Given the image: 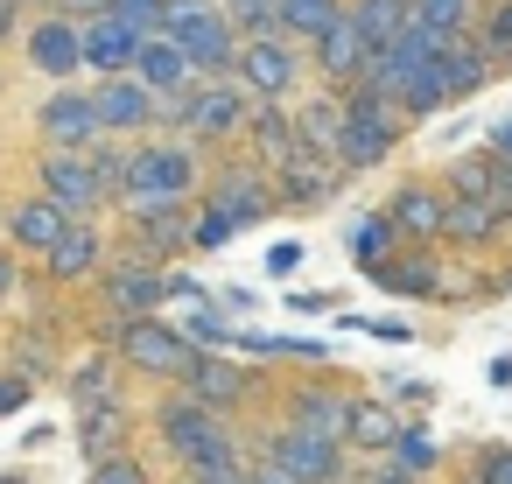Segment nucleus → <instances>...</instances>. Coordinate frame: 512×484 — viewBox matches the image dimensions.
<instances>
[{
	"instance_id": "f257e3e1",
	"label": "nucleus",
	"mask_w": 512,
	"mask_h": 484,
	"mask_svg": "<svg viewBox=\"0 0 512 484\" xmlns=\"http://www.w3.org/2000/svg\"><path fill=\"white\" fill-rule=\"evenodd\" d=\"M169 43L190 57V71H211V78L239 71V29L211 0H169Z\"/></svg>"
},
{
	"instance_id": "f03ea898",
	"label": "nucleus",
	"mask_w": 512,
	"mask_h": 484,
	"mask_svg": "<svg viewBox=\"0 0 512 484\" xmlns=\"http://www.w3.org/2000/svg\"><path fill=\"white\" fill-rule=\"evenodd\" d=\"M190 183H197L190 148H183V141H148V148L127 155V183H120V197H127L134 211H155V204H183Z\"/></svg>"
},
{
	"instance_id": "7ed1b4c3",
	"label": "nucleus",
	"mask_w": 512,
	"mask_h": 484,
	"mask_svg": "<svg viewBox=\"0 0 512 484\" xmlns=\"http://www.w3.org/2000/svg\"><path fill=\"white\" fill-rule=\"evenodd\" d=\"M400 141V106H386L379 92H344V148H337V169H379Z\"/></svg>"
},
{
	"instance_id": "20e7f679",
	"label": "nucleus",
	"mask_w": 512,
	"mask_h": 484,
	"mask_svg": "<svg viewBox=\"0 0 512 484\" xmlns=\"http://www.w3.org/2000/svg\"><path fill=\"white\" fill-rule=\"evenodd\" d=\"M169 120L183 127V134H197V141H232V134H246V85L239 78H211V85H190L183 99H169Z\"/></svg>"
},
{
	"instance_id": "39448f33",
	"label": "nucleus",
	"mask_w": 512,
	"mask_h": 484,
	"mask_svg": "<svg viewBox=\"0 0 512 484\" xmlns=\"http://www.w3.org/2000/svg\"><path fill=\"white\" fill-rule=\"evenodd\" d=\"M120 358L134 365V372H155V379H190V365L204 358L176 323H162V316H141V323H127L120 330Z\"/></svg>"
},
{
	"instance_id": "423d86ee",
	"label": "nucleus",
	"mask_w": 512,
	"mask_h": 484,
	"mask_svg": "<svg viewBox=\"0 0 512 484\" xmlns=\"http://www.w3.org/2000/svg\"><path fill=\"white\" fill-rule=\"evenodd\" d=\"M155 428H162V442L183 456V470H190V463H204V456L239 449V442H232V428H225V414H211V407H197V400H169V407L155 414Z\"/></svg>"
},
{
	"instance_id": "0eeeda50",
	"label": "nucleus",
	"mask_w": 512,
	"mask_h": 484,
	"mask_svg": "<svg viewBox=\"0 0 512 484\" xmlns=\"http://www.w3.org/2000/svg\"><path fill=\"white\" fill-rule=\"evenodd\" d=\"M295 78H302V57H295V43H288V36L239 43V85H246L260 106H274V99H281Z\"/></svg>"
},
{
	"instance_id": "6e6552de",
	"label": "nucleus",
	"mask_w": 512,
	"mask_h": 484,
	"mask_svg": "<svg viewBox=\"0 0 512 484\" xmlns=\"http://www.w3.org/2000/svg\"><path fill=\"white\" fill-rule=\"evenodd\" d=\"M43 197L57 204V211H71L78 225L106 204V183H99V169H92V155H43Z\"/></svg>"
},
{
	"instance_id": "1a4fd4ad",
	"label": "nucleus",
	"mask_w": 512,
	"mask_h": 484,
	"mask_svg": "<svg viewBox=\"0 0 512 484\" xmlns=\"http://www.w3.org/2000/svg\"><path fill=\"white\" fill-rule=\"evenodd\" d=\"M43 141H50V155H85V148H99V141H106L99 106H92L85 92H57V99L43 106Z\"/></svg>"
},
{
	"instance_id": "9d476101",
	"label": "nucleus",
	"mask_w": 512,
	"mask_h": 484,
	"mask_svg": "<svg viewBox=\"0 0 512 484\" xmlns=\"http://www.w3.org/2000/svg\"><path fill=\"white\" fill-rule=\"evenodd\" d=\"M267 456H274L295 484H337V477H344V442H316V435H302V428H281V435L267 442Z\"/></svg>"
},
{
	"instance_id": "9b49d317",
	"label": "nucleus",
	"mask_w": 512,
	"mask_h": 484,
	"mask_svg": "<svg viewBox=\"0 0 512 484\" xmlns=\"http://www.w3.org/2000/svg\"><path fill=\"white\" fill-rule=\"evenodd\" d=\"M162 295H169V267H148V260H120L113 274H106V302L127 316V323H141V316H155L162 309Z\"/></svg>"
},
{
	"instance_id": "f8f14e48",
	"label": "nucleus",
	"mask_w": 512,
	"mask_h": 484,
	"mask_svg": "<svg viewBox=\"0 0 512 484\" xmlns=\"http://www.w3.org/2000/svg\"><path fill=\"white\" fill-rule=\"evenodd\" d=\"M78 43H85V71H99V85H106V78H127V71H134V50H141V36H134L120 15L85 22Z\"/></svg>"
},
{
	"instance_id": "ddd939ff",
	"label": "nucleus",
	"mask_w": 512,
	"mask_h": 484,
	"mask_svg": "<svg viewBox=\"0 0 512 484\" xmlns=\"http://www.w3.org/2000/svg\"><path fill=\"white\" fill-rule=\"evenodd\" d=\"M92 106H99V127H106V134H141V127L162 120V113H155V92H148L141 78H106V85L92 92Z\"/></svg>"
},
{
	"instance_id": "4468645a",
	"label": "nucleus",
	"mask_w": 512,
	"mask_h": 484,
	"mask_svg": "<svg viewBox=\"0 0 512 484\" xmlns=\"http://www.w3.org/2000/svg\"><path fill=\"white\" fill-rule=\"evenodd\" d=\"M211 204H218L232 225H260V218L274 211V183H267V169L239 162V169H225V176L211 183Z\"/></svg>"
},
{
	"instance_id": "2eb2a0df",
	"label": "nucleus",
	"mask_w": 512,
	"mask_h": 484,
	"mask_svg": "<svg viewBox=\"0 0 512 484\" xmlns=\"http://www.w3.org/2000/svg\"><path fill=\"white\" fill-rule=\"evenodd\" d=\"M288 428H302V435H316V442H344V428H351V393L295 386V400H288Z\"/></svg>"
},
{
	"instance_id": "dca6fc26",
	"label": "nucleus",
	"mask_w": 512,
	"mask_h": 484,
	"mask_svg": "<svg viewBox=\"0 0 512 484\" xmlns=\"http://www.w3.org/2000/svg\"><path fill=\"white\" fill-rule=\"evenodd\" d=\"M372 57H379V50H372V43L358 36V22H351V15H344V22H337V29H330V36L316 43V64H323V78H330V85H351V92L365 85Z\"/></svg>"
},
{
	"instance_id": "f3484780",
	"label": "nucleus",
	"mask_w": 512,
	"mask_h": 484,
	"mask_svg": "<svg viewBox=\"0 0 512 484\" xmlns=\"http://www.w3.org/2000/svg\"><path fill=\"white\" fill-rule=\"evenodd\" d=\"M134 78L155 92V99H183L190 85H197V71H190V57L169 43V36H148L141 50H134Z\"/></svg>"
},
{
	"instance_id": "a211bd4d",
	"label": "nucleus",
	"mask_w": 512,
	"mask_h": 484,
	"mask_svg": "<svg viewBox=\"0 0 512 484\" xmlns=\"http://www.w3.org/2000/svg\"><path fill=\"white\" fill-rule=\"evenodd\" d=\"M183 400H197V407H211V414H232V407L246 400V372H239L232 358L204 351V358L190 365V379H183Z\"/></svg>"
},
{
	"instance_id": "6ab92c4d",
	"label": "nucleus",
	"mask_w": 512,
	"mask_h": 484,
	"mask_svg": "<svg viewBox=\"0 0 512 484\" xmlns=\"http://www.w3.org/2000/svg\"><path fill=\"white\" fill-rule=\"evenodd\" d=\"M337 162L330 155H309V148H295L281 169H274V197H288V204H323L330 190H337Z\"/></svg>"
},
{
	"instance_id": "aec40b11",
	"label": "nucleus",
	"mask_w": 512,
	"mask_h": 484,
	"mask_svg": "<svg viewBox=\"0 0 512 484\" xmlns=\"http://www.w3.org/2000/svg\"><path fill=\"white\" fill-rule=\"evenodd\" d=\"M71 225H78V218H71V211H57V204H50V197H29V204H15V218H8V239H15V246H29V253H43V260H50V253H57V246H64V232H71Z\"/></svg>"
},
{
	"instance_id": "412c9836",
	"label": "nucleus",
	"mask_w": 512,
	"mask_h": 484,
	"mask_svg": "<svg viewBox=\"0 0 512 484\" xmlns=\"http://www.w3.org/2000/svg\"><path fill=\"white\" fill-rule=\"evenodd\" d=\"M29 64H36L43 78H71V71L85 64V43H78V29H71L64 15L36 22V29H29Z\"/></svg>"
},
{
	"instance_id": "4be33fe9",
	"label": "nucleus",
	"mask_w": 512,
	"mask_h": 484,
	"mask_svg": "<svg viewBox=\"0 0 512 484\" xmlns=\"http://www.w3.org/2000/svg\"><path fill=\"white\" fill-rule=\"evenodd\" d=\"M295 134H302L309 155H330V162H337V148H344V99H337V92H316V99L295 113Z\"/></svg>"
},
{
	"instance_id": "5701e85b",
	"label": "nucleus",
	"mask_w": 512,
	"mask_h": 484,
	"mask_svg": "<svg viewBox=\"0 0 512 484\" xmlns=\"http://www.w3.org/2000/svg\"><path fill=\"white\" fill-rule=\"evenodd\" d=\"M386 218H393V232H400V239H435V232H442V218H449V197H435L428 183H407V190L393 197V211H386Z\"/></svg>"
},
{
	"instance_id": "b1692460",
	"label": "nucleus",
	"mask_w": 512,
	"mask_h": 484,
	"mask_svg": "<svg viewBox=\"0 0 512 484\" xmlns=\"http://www.w3.org/2000/svg\"><path fill=\"white\" fill-rule=\"evenodd\" d=\"M43 267H50V281H92V274L106 267V239H99V225H71L64 246H57Z\"/></svg>"
},
{
	"instance_id": "393cba45",
	"label": "nucleus",
	"mask_w": 512,
	"mask_h": 484,
	"mask_svg": "<svg viewBox=\"0 0 512 484\" xmlns=\"http://www.w3.org/2000/svg\"><path fill=\"white\" fill-rule=\"evenodd\" d=\"M344 15L358 22V36H365L372 50H386V43H400V36L414 29V0H351Z\"/></svg>"
},
{
	"instance_id": "a878e982",
	"label": "nucleus",
	"mask_w": 512,
	"mask_h": 484,
	"mask_svg": "<svg viewBox=\"0 0 512 484\" xmlns=\"http://www.w3.org/2000/svg\"><path fill=\"white\" fill-rule=\"evenodd\" d=\"M134 218H141V232H134V253H127V260H148V267H162L176 246H190V232H183L176 204H155V211H134Z\"/></svg>"
},
{
	"instance_id": "bb28decb",
	"label": "nucleus",
	"mask_w": 512,
	"mask_h": 484,
	"mask_svg": "<svg viewBox=\"0 0 512 484\" xmlns=\"http://www.w3.org/2000/svg\"><path fill=\"white\" fill-rule=\"evenodd\" d=\"M246 134H253V148H260V162H267V176L302 148V134H295V113H281V106H253V120H246Z\"/></svg>"
},
{
	"instance_id": "cd10ccee",
	"label": "nucleus",
	"mask_w": 512,
	"mask_h": 484,
	"mask_svg": "<svg viewBox=\"0 0 512 484\" xmlns=\"http://www.w3.org/2000/svg\"><path fill=\"white\" fill-rule=\"evenodd\" d=\"M344 22V0H281V36L288 43H323Z\"/></svg>"
},
{
	"instance_id": "c85d7f7f",
	"label": "nucleus",
	"mask_w": 512,
	"mask_h": 484,
	"mask_svg": "<svg viewBox=\"0 0 512 484\" xmlns=\"http://www.w3.org/2000/svg\"><path fill=\"white\" fill-rule=\"evenodd\" d=\"M484 71H491V57H484L470 36H463V43H449V50L435 57V78H442V92H449V99H470V92L484 85Z\"/></svg>"
},
{
	"instance_id": "c756f323",
	"label": "nucleus",
	"mask_w": 512,
	"mask_h": 484,
	"mask_svg": "<svg viewBox=\"0 0 512 484\" xmlns=\"http://www.w3.org/2000/svg\"><path fill=\"white\" fill-rule=\"evenodd\" d=\"M344 442H351V449H393V442H400L393 407H386V400H351V428H344Z\"/></svg>"
},
{
	"instance_id": "7c9ffc66",
	"label": "nucleus",
	"mask_w": 512,
	"mask_h": 484,
	"mask_svg": "<svg viewBox=\"0 0 512 484\" xmlns=\"http://www.w3.org/2000/svg\"><path fill=\"white\" fill-rule=\"evenodd\" d=\"M372 281L386 288V295H435V260L428 253H407V260H386V267H372Z\"/></svg>"
},
{
	"instance_id": "2f4dec72",
	"label": "nucleus",
	"mask_w": 512,
	"mask_h": 484,
	"mask_svg": "<svg viewBox=\"0 0 512 484\" xmlns=\"http://www.w3.org/2000/svg\"><path fill=\"white\" fill-rule=\"evenodd\" d=\"M414 29H428L435 43H463L470 36V0H414Z\"/></svg>"
},
{
	"instance_id": "473e14b6",
	"label": "nucleus",
	"mask_w": 512,
	"mask_h": 484,
	"mask_svg": "<svg viewBox=\"0 0 512 484\" xmlns=\"http://www.w3.org/2000/svg\"><path fill=\"white\" fill-rule=\"evenodd\" d=\"M442 232H449V239H463V246H484V239L498 232V204H477V197H449V218H442Z\"/></svg>"
},
{
	"instance_id": "72a5a7b5",
	"label": "nucleus",
	"mask_w": 512,
	"mask_h": 484,
	"mask_svg": "<svg viewBox=\"0 0 512 484\" xmlns=\"http://www.w3.org/2000/svg\"><path fill=\"white\" fill-rule=\"evenodd\" d=\"M85 456H92V463L127 456V414H120V407H92V414H85Z\"/></svg>"
},
{
	"instance_id": "f704fd0d",
	"label": "nucleus",
	"mask_w": 512,
	"mask_h": 484,
	"mask_svg": "<svg viewBox=\"0 0 512 484\" xmlns=\"http://www.w3.org/2000/svg\"><path fill=\"white\" fill-rule=\"evenodd\" d=\"M393 239H400V232H393V218H358V225H351V260L372 274V267H386V260H393Z\"/></svg>"
},
{
	"instance_id": "c9c22d12",
	"label": "nucleus",
	"mask_w": 512,
	"mask_h": 484,
	"mask_svg": "<svg viewBox=\"0 0 512 484\" xmlns=\"http://www.w3.org/2000/svg\"><path fill=\"white\" fill-rule=\"evenodd\" d=\"M442 463V449H435V435H421V428H400V442L386 449V470H400V477H428Z\"/></svg>"
},
{
	"instance_id": "e433bc0d",
	"label": "nucleus",
	"mask_w": 512,
	"mask_h": 484,
	"mask_svg": "<svg viewBox=\"0 0 512 484\" xmlns=\"http://www.w3.org/2000/svg\"><path fill=\"white\" fill-rule=\"evenodd\" d=\"M113 15L148 43V36H169V0H113Z\"/></svg>"
},
{
	"instance_id": "4c0bfd02",
	"label": "nucleus",
	"mask_w": 512,
	"mask_h": 484,
	"mask_svg": "<svg viewBox=\"0 0 512 484\" xmlns=\"http://www.w3.org/2000/svg\"><path fill=\"white\" fill-rule=\"evenodd\" d=\"M232 232H239V225H232L218 204H204V211L190 218V246H197V253H218V246H232Z\"/></svg>"
},
{
	"instance_id": "58836bf2",
	"label": "nucleus",
	"mask_w": 512,
	"mask_h": 484,
	"mask_svg": "<svg viewBox=\"0 0 512 484\" xmlns=\"http://www.w3.org/2000/svg\"><path fill=\"white\" fill-rule=\"evenodd\" d=\"M491 183H498V162H456V169H449V190H456V197L491 204Z\"/></svg>"
},
{
	"instance_id": "ea45409f",
	"label": "nucleus",
	"mask_w": 512,
	"mask_h": 484,
	"mask_svg": "<svg viewBox=\"0 0 512 484\" xmlns=\"http://www.w3.org/2000/svg\"><path fill=\"white\" fill-rule=\"evenodd\" d=\"M183 337H190L197 351H218V344H232V330H225V316H218V309H204V302L190 309V323H183Z\"/></svg>"
},
{
	"instance_id": "a19ab883",
	"label": "nucleus",
	"mask_w": 512,
	"mask_h": 484,
	"mask_svg": "<svg viewBox=\"0 0 512 484\" xmlns=\"http://www.w3.org/2000/svg\"><path fill=\"white\" fill-rule=\"evenodd\" d=\"M477 50H484V57H512V0H498V8H491V22H484Z\"/></svg>"
},
{
	"instance_id": "79ce46f5",
	"label": "nucleus",
	"mask_w": 512,
	"mask_h": 484,
	"mask_svg": "<svg viewBox=\"0 0 512 484\" xmlns=\"http://www.w3.org/2000/svg\"><path fill=\"white\" fill-rule=\"evenodd\" d=\"M92 484H148V470L134 456H113V463H92Z\"/></svg>"
},
{
	"instance_id": "37998d69",
	"label": "nucleus",
	"mask_w": 512,
	"mask_h": 484,
	"mask_svg": "<svg viewBox=\"0 0 512 484\" xmlns=\"http://www.w3.org/2000/svg\"><path fill=\"white\" fill-rule=\"evenodd\" d=\"M470 484H512V449H477V477Z\"/></svg>"
},
{
	"instance_id": "c03bdc74",
	"label": "nucleus",
	"mask_w": 512,
	"mask_h": 484,
	"mask_svg": "<svg viewBox=\"0 0 512 484\" xmlns=\"http://www.w3.org/2000/svg\"><path fill=\"white\" fill-rule=\"evenodd\" d=\"M29 393H36V386H29L22 372H8V379H0V414H22V407H29Z\"/></svg>"
},
{
	"instance_id": "a18cd8bd",
	"label": "nucleus",
	"mask_w": 512,
	"mask_h": 484,
	"mask_svg": "<svg viewBox=\"0 0 512 484\" xmlns=\"http://www.w3.org/2000/svg\"><path fill=\"white\" fill-rule=\"evenodd\" d=\"M491 204H498V218H512V155L498 162V183H491Z\"/></svg>"
},
{
	"instance_id": "49530a36",
	"label": "nucleus",
	"mask_w": 512,
	"mask_h": 484,
	"mask_svg": "<svg viewBox=\"0 0 512 484\" xmlns=\"http://www.w3.org/2000/svg\"><path fill=\"white\" fill-rule=\"evenodd\" d=\"M267 267H274V274H295V267H302V246H274Z\"/></svg>"
},
{
	"instance_id": "de8ad7c7",
	"label": "nucleus",
	"mask_w": 512,
	"mask_h": 484,
	"mask_svg": "<svg viewBox=\"0 0 512 484\" xmlns=\"http://www.w3.org/2000/svg\"><path fill=\"white\" fill-rule=\"evenodd\" d=\"M253 484H295V477H288L274 456H260V463H253Z\"/></svg>"
},
{
	"instance_id": "09e8293b",
	"label": "nucleus",
	"mask_w": 512,
	"mask_h": 484,
	"mask_svg": "<svg viewBox=\"0 0 512 484\" xmlns=\"http://www.w3.org/2000/svg\"><path fill=\"white\" fill-rule=\"evenodd\" d=\"M365 484H414V477H400V470H386V463H379V470H372Z\"/></svg>"
},
{
	"instance_id": "8fccbe9b",
	"label": "nucleus",
	"mask_w": 512,
	"mask_h": 484,
	"mask_svg": "<svg viewBox=\"0 0 512 484\" xmlns=\"http://www.w3.org/2000/svg\"><path fill=\"white\" fill-rule=\"evenodd\" d=\"M8 288H15V260H8V253H0V295H8Z\"/></svg>"
},
{
	"instance_id": "3c124183",
	"label": "nucleus",
	"mask_w": 512,
	"mask_h": 484,
	"mask_svg": "<svg viewBox=\"0 0 512 484\" xmlns=\"http://www.w3.org/2000/svg\"><path fill=\"white\" fill-rule=\"evenodd\" d=\"M15 29V0H0V36H8Z\"/></svg>"
},
{
	"instance_id": "603ef678",
	"label": "nucleus",
	"mask_w": 512,
	"mask_h": 484,
	"mask_svg": "<svg viewBox=\"0 0 512 484\" xmlns=\"http://www.w3.org/2000/svg\"><path fill=\"white\" fill-rule=\"evenodd\" d=\"M498 148H512V127H498Z\"/></svg>"
},
{
	"instance_id": "864d4df0",
	"label": "nucleus",
	"mask_w": 512,
	"mask_h": 484,
	"mask_svg": "<svg viewBox=\"0 0 512 484\" xmlns=\"http://www.w3.org/2000/svg\"><path fill=\"white\" fill-rule=\"evenodd\" d=\"M505 281H512V274H505Z\"/></svg>"
}]
</instances>
